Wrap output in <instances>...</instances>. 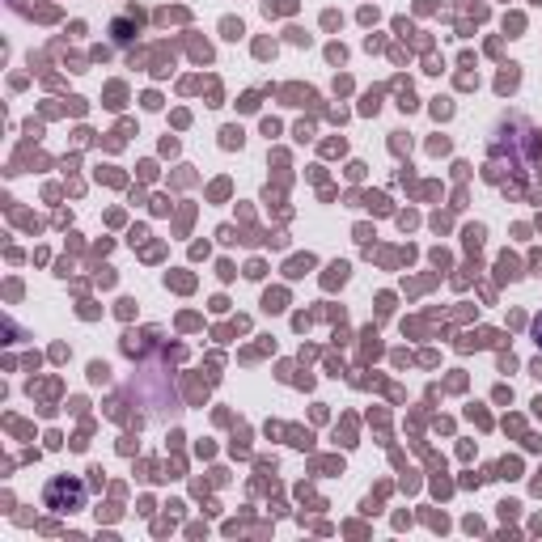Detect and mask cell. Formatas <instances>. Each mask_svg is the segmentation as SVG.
Here are the masks:
<instances>
[{"mask_svg":"<svg viewBox=\"0 0 542 542\" xmlns=\"http://www.w3.org/2000/svg\"><path fill=\"white\" fill-rule=\"evenodd\" d=\"M43 500H47V509H56V513L81 509V504H85V483L81 479H51Z\"/></svg>","mask_w":542,"mask_h":542,"instance_id":"obj_1","label":"cell"},{"mask_svg":"<svg viewBox=\"0 0 542 542\" xmlns=\"http://www.w3.org/2000/svg\"><path fill=\"white\" fill-rule=\"evenodd\" d=\"M534 335H538V343H542V318H538V322H534Z\"/></svg>","mask_w":542,"mask_h":542,"instance_id":"obj_2","label":"cell"}]
</instances>
